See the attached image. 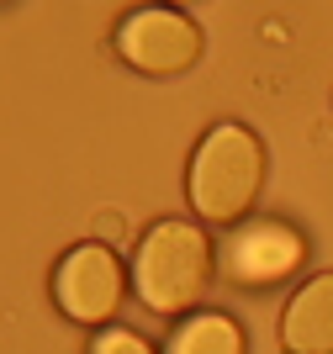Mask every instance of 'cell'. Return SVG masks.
Wrapping results in <instances>:
<instances>
[{"instance_id":"cell-5","label":"cell","mask_w":333,"mask_h":354,"mask_svg":"<svg viewBox=\"0 0 333 354\" xmlns=\"http://www.w3.org/2000/svg\"><path fill=\"white\" fill-rule=\"evenodd\" d=\"M307 259L302 233L280 217H249L217 249V275L233 286H276Z\"/></svg>"},{"instance_id":"cell-6","label":"cell","mask_w":333,"mask_h":354,"mask_svg":"<svg viewBox=\"0 0 333 354\" xmlns=\"http://www.w3.org/2000/svg\"><path fill=\"white\" fill-rule=\"evenodd\" d=\"M280 349L286 354H333V270L291 291L280 312Z\"/></svg>"},{"instance_id":"cell-7","label":"cell","mask_w":333,"mask_h":354,"mask_svg":"<svg viewBox=\"0 0 333 354\" xmlns=\"http://www.w3.org/2000/svg\"><path fill=\"white\" fill-rule=\"evenodd\" d=\"M164 354H244V328L228 312H190L170 333Z\"/></svg>"},{"instance_id":"cell-8","label":"cell","mask_w":333,"mask_h":354,"mask_svg":"<svg viewBox=\"0 0 333 354\" xmlns=\"http://www.w3.org/2000/svg\"><path fill=\"white\" fill-rule=\"evenodd\" d=\"M90 354H154V349H148V339H138L127 328H106V333L90 339Z\"/></svg>"},{"instance_id":"cell-9","label":"cell","mask_w":333,"mask_h":354,"mask_svg":"<svg viewBox=\"0 0 333 354\" xmlns=\"http://www.w3.org/2000/svg\"><path fill=\"white\" fill-rule=\"evenodd\" d=\"M96 243H106V249H116V243H122V233H127V222L116 217V212H101V217H96Z\"/></svg>"},{"instance_id":"cell-3","label":"cell","mask_w":333,"mask_h":354,"mask_svg":"<svg viewBox=\"0 0 333 354\" xmlns=\"http://www.w3.org/2000/svg\"><path fill=\"white\" fill-rule=\"evenodd\" d=\"M111 48L138 74H186L201 59V27L174 6H132L116 21Z\"/></svg>"},{"instance_id":"cell-1","label":"cell","mask_w":333,"mask_h":354,"mask_svg":"<svg viewBox=\"0 0 333 354\" xmlns=\"http://www.w3.org/2000/svg\"><path fill=\"white\" fill-rule=\"evenodd\" d=\"M260 191H264V143H260V133L244 127V122L206 127L196 153H190V169H186L190 212L201 222L238 227V222H249Z\"/></svg>"},{"instance_id":"cell-2","label":"cell","mask_w":333,"mask_h":354,"mask_svg":"<svg viewBox=\"0 0 333 354\" xmlns=\"http://www.w3.org/2000/svg\"><path fill=\"white\" fill-rule=\"evenodd\" d=\"M217 275V249L212 238L186 217H159L132 249V291L148 312L180 317L206 296Z\"/></svg>"},{"instance_id":"cell-4","label":"cell","mask_w":333,"mask_h":354,"mask_svg":"<svg viewBox=\"0 0 333 354\" xmlns=\"http://www.w3.org/2000/svg\"><path fill=\"white\" fill-rule=\"evenodd\" d=\"M127 270L106 243H74L53 270V307L80 328H106L122 307Z\"/></svg>"}]
</instances>
